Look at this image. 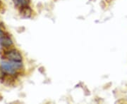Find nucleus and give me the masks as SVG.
<instances>
[{
    "mask_svg": "<svg viewBox=\"0 0 127 104\" xmlns=\"http://www.w3.org/2000/svg\"><path fill=\"white\" fill-rule=\"evenodd\" d=\"M1 68L3 70L9 74L16 75H18L23 68V64L21 62L5 61L1 63Z\"/></svg>",
    "mask_w": 127,
    "mask_h": 104,
    "instance_id": "f257e3e1",
    "label": "nucleus"
},
{
    "mask_svg": "<svg viewBox=\"0 0 127 104\" xmlns=\"http://www.w3.org/2000/svg\"><path fill=\"white\" fill-rule=\"evenodd\" d=\"M4 49L3 52H1V56L2 59L5 61H16V62H21L23 60L22 55L21 53L16 49H10L9 47H3Z\"/></svg>",
    "mask_w": 127,
    "mask_h": 104,
    "instance_id": "f03ea898",
    "label": "nucleus"
},
{
    "mask_svg": "<svg viewBox=\"0 0 127 104\" xmlns=\"http://www.w3.org/2000/svg\"><path fill=\"white\" fill-rule=\"evenodd\" d=\"M16 81L15 79V75H12V74H9V73H5L4 76L3 77V78L1 79V83L4 84L6 86H12L14 84V82Z\"/></svg>",
    "mask_w": 127,
    "mask_h": 104,
    "instance_id": "7ed1b4c3",
    "label": "nucleus"
},
{
    "mask_svg": "<svg viewBox=\"0 0 127 104\" xmlns=\"http://www.w3.org/2000/svg\"><path fill=\"white\" fill-rule=\"evenodd\" d=\"M0 45L2 47H10L13 45V41L11 37L5 33L3 36L0 37Z\"/></svg>",
    "mask_w": 127,
    "mask_h": 104,
    "instance_id": "20e7f679",
    "label": "nucleus"
},
{
    "mask_svg": "<svg viewBox=\"0 0 127 104\" xmlns=\"http://www.w3.org/2000/svg\"><path fill=\"white\" fill-rule=\"evenodd\" d=\"M19 13H20V15L22 16L23 18H29L31 17L32 16V13H33V11L31 9V8L28 6V5H26V6H23L21 8H19Z\"/></svg>",
    "mask_w": 127,
    "mask_h": 104,
    "instance_id": "39448f33",
    "label": "nucleus"
},
{
    "mask_svg": "<svg viewBox=\"0 0 127 104\" xmlns=\"http://www.w3.org/2000/svg\"><path fill=\"white\" fill-rule=\"evenodd\" d=\"M13 3L15 4V6L18 8H21L23 6L28 5L30 0H13Z\"/></svg>",
    "mask_w": 127,
    "mask_h": 104,
    "instance_id": "423d86ee",
    "label": "nucleus"
},
{
    "mask_svg": "<svg viewBox=\"0 0 127 104\" xmlns=\"http://www.w3.org/2000/svg\"><path fill=\"white\" fill-rule=\"evenodd\" d=\"M4 30H5V27L3 25L2 23H0V37L3 36V35L5 34Z\"/></svg>",
    "mask_w": 127,
    "mask_h": 104,
    "instance_id": "0eeeda50",
    "label": "nucleus"
},
{
    "mask_svg": "<svg viewBox=\"0 0 127 104\" xmlns=\"http://www.w3.org/2000/svg\"><path fill=\"white\" fill-rule=\"evenodd\" d=\"M5 73H6L3 70V69H2L1 68H0V81L1 80V79H2L3 77L4 76Z\"/></svg>",
    "mask_w": 127,
    "mask_h": 104,
    "instance_id": "6e6552de",
    "label": "nucleus"
},
{
    "mask_svg": "<svg viewBox=\"0 0 127 104\" xmlns=\"http://www.w3.org/2000/svg\"><path fill=\"white\" fill-rule=\"evenodd\" d=\"M105 1H106V2H108V3H110V2L112 1V0H105Z\"/></svg>",
    "mask_w": 127,
    "mask_h": 104,
    "instance_id": "1a4fd4ad",
    "label": "nucleus"
},
{
    "mask_svg": "<svg viewBox=\"0 0 127 104\" xmlns=\"http://www.w3.org/2000/svg\"><path fill=\"white\" fill-rule=\"evenodd\" d=\"M1 6H2V3H1V1H0V8L1 7Z\"/></svg>",
    "mask_w": 127,
    "mask_h": 104,
    "instance_id": "9d476101",
    "label": "nucleus"
}]
</instances>
